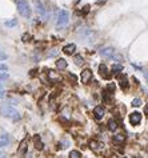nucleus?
I'll return each mask as SVG.
<instances>
[{
	"instance_id": "obj_1",
	"label": "nucleus",
	"mask_w": 148,
	"mask_h": 158,
	"mask_svg": "<svg viewBox=\"0 0 148 158\" xmlns=\"http://www.w3.org/2000/svg\"><path fill=\"white\" fill-rule=\"evenodd\" d=\"M0 113H1V116L10 117V118H13V120L20 118L19 112L16 110L13 106H11V105H8V104H3L1 106H0Z\"/></svg>"
},
{
	"instance_id": "obj_2",
	"label": "nucleus",
	"mask_w": 148,
	"mask_h": 158,
	"mask_svg": "<svg viewBox=\"0 0 148 158\" xmlns=\"http://www.w3.org/2000/svg\"><path fill=\"white\" fill-rule=\"evenodd\" d=\"M16 7H18V11L21 16L24 18H31V7L28 5V3L25 0H15Z\"/></svg>"
},
{
	"instance_id": "obj_3",
	"label": "nucleus",
	"mask_w": 148,
	"mask_h": 158,
	"mask_svg": "<svg viewBox=\"0 0 148 158\" xmlns=\"http://www.w3.org/2000/svg\"><path fill=\"white\" fill-rule=\"evenodd\" d=\"M68 21H70V13L65 10H60L58 13V19H56V27L61 29L68 24Z\"/></svg>"
},
{
	"instance_id": "obj_4",
	"label": "nucleus",
	"mask_w": 148,
	"mask_h": 158,
	"mask_svg": "<svg viewBox=\"0 0 148 158\" xmlns=\"http://www.w3.org/2000/svg\"><path fill=\"white\" fill-rule=\"evenodd\" d=\"M100 54L103 57H107V59H120V56L115 54V49L111 47H104L100 49Z\"/></svg>"
},
{
	"instance_id": "obj_5",
	"label": "nucleus",
	"mask_w": 148,
	"mask_h": 158,
	"mask_svg": "<svg viewBox=\"0 0 148 158\" xmlns=\"http://www.w3.org/2000/svg\"><path fill=\"white\" fill-rule=\"evenodd\" d=\"M33 4H35V8H36V11H38V13L44 18L45 13H47V10H45L44 4L41 3V0H33Z\"/></svg>"
},
{
	"instance_id": "obj_6",
	"label": "nucleus",
	"mask_w": 148,
	"mask_h": 158,
	"mask_svg": "<svg viewBox=\"0 0 148 158\" xmlns=\"http://www.w3.org/2000/svg\"><path fill=\"white\" fill-rule=\"evenodd\" d=\"M130 122L132 125H139L141 122V113L139 112H133V113L130 114Z\"/></svg>"
},
{
	"instance_id": "obj_7",
	"label": "nucleus",
	"mask_w": 148,
	"mask_h": 158,
	"mask_svg": "<svg viewBox=\"0 0 148 158\" xmlns=\"http://www.w3.org/2000/svg\"><path fill=\"white\" fill-rule=\"evenodd\" d=\"M80 79H81V82H84V84H87L88 81H91V79H92V71L91 69H84L81 72L80 74Z\"/></svg>"
},
{
	"instance_id": "obj_8",
	"label": "nucleus",
	"mask_w": 148,
	"mask_h": 158,
	"mask_svg": "<svg viewBox=\"0 0 148 158\" xmlns=\"http://www.w3.org/2000/svg\"><path fill=\"white\" fill-rule=\"evenodd\" d=\"M104 114H106V109L103 108V106H96L95 109H93V116L96 117L98 120H101L104 117Z\"/></svg>"
},
{
	"instance_id": "obj_9",
	"label": "nucleus",
	"mask_w": 148,
	"mask_h": 158,
	"mask_svg": "<svg viewBox=\"0 0 148 158\" xmlns=\"http://www.w3.org/2000/svg\"><path fill=\"white\" fill-rule=\"evenodd\" d=\"M27 148H28V145H27V140H23L21 141V143L19 145V149H18V156L19 157H23L25 153H27Z\"/></svg>"
},
{
	"instance_id": "obj_10",
	"label": "nucleus",
	"mask_w": 148,
	"mask_h": 158,
	"mask_svg": "<svg viewBox=\"0 0 148 158\" xmlns=\"http://www.w3.org/2000/svg\"><path fill=\"white\" fill-rule=\"evenodd\" d=\"M79 35H80L83 39H92L95 36V33L92 32L91 29H87V28H83V29L79 31Z\"/></svg>"
},
{
	"instance_id": "obj_11",
	"label": "nucleus",
	"mask_w": 148,
	"mask_h": 158,
	"mask_svg": "<svg viewBox=\"0 0 148 158\" xmlns=\"http://www.w3.org/2000/svg\"><path fill=\"white\" fill-rule=\"evenodd\" d=\"M75 51H76V45L75 44H67V45H64V48H63V52L65 54H73V53H75Z\"/></svg>"
},
{
	"instance_id": "obj_12",
	"label": "nucleus",
	"mask_w": 148,
	"mask_h": 158,
	"mask_svg": "<svg viewBox=\"0 0 148 158\" xmlns=\"http://www.w3.org/2000/svg\"><path fill=\"white\" fill-rule=\"evenodd\" d=\"M90 148L92 149L93 151H99V150H101V148H103V143L99 142V141H91Z\"/></svg>"
},
{
	"instance_id": "obj_13",
	"label": "nucleus",
	"mask_w": 148,
	"mask_h": 158,
	"mask_svg": "<svg viewBox=\"0 0 148 158\" xmlns=\"http://www.w3.org/2000/svg\"><path fill=\"white\" fill-rule=\"evenodd\" d=\"M99 73L103 76V79H110V73H108V69L104 64L99 65Z\"/></svg>"
},
{
	"instance_id": "obj_14",
	"label": "nucleus",
	"mask_w": 148,
	"mask_h": 158,
	"mask_svg": "<svg viewBox=\"0 0 148 158\" xmlns=\"http://www.w3.org/2000/svg\"><path fill=\"white\" fill-rule=\"evenodd\" d=\"M33 143H35V148L38 149V150H41L43 149V142H41V138L39 134H35V136H33Z\"/></svg>"
},
{
	"instance_id": "obj_15",
	"label": "nucleus",
	"mask_w": 148,
	"mask_h": 158,
	"mask_svg": "<svg viewBox=\"0 0 148 158\" xmlns=\"http://www.w3.org/2000/svg\"><path fill=\"white\" fill-rule=\"evenodd\" d=\"M119 85H120L121 89H127L128 88V79L127 76H119Z\"/></svg>"
},
{
	"instance_id": "obj_16",
	"label": "nucleus",
	"mask_w": 148,
	"mask_h": 158,
	"mask_svg": "<svg viewBox=\"0 0 148 158\" xmlns=\"http://www.w3.org/2000/svg\"><path fill=\"white\" fill-rule=\"evenodd\" d=\"M4 25L7 28H15L16 25H18V19L16 18H12V19H10V20H5L4 21Z\"/></svg>"
},
{
	"instance_id": "obj_17",
	"label": "nucleus",
	"mask_w": 148,
	"mask_h": 158,
	"mask_svg": "<svg viewBox=\"0 0 148 158\" xmlns=\"http://www.w3.org/2000/svg\"><path fill=\"white\" fill-rule=\"evenodd\" d=\"M67 61H65L64 59H59L58 61H56V68H58L59 71H64V69H67Z\"/></svg>"
},
{
	"instance_id": "obj_18",
	"label": "nucleus",
	"mask_w": 148,
	"mask_h": 158,
	"mask_svg": "<svg viewBox=\"0 0 148 158\" xmlns=\"http://www.w3.org/2000/svg\"><path fill=\"white\" fill-rule=\"evenodd\" d=\"M8 143H10V137H8V134H1V136H0V148L7 146Z\"/></svg>"
},
{
	"instance_id": "obj_19",
	"label": "nucleus",
	"mask_w": 148,
	"mask_h": 158,
	"mask_svg": "<svg viewBox=\"0 0 148 158\" xmlns=\"http://www.w3.org/2000/svg\"><path fill=\"white\" fill-rule=\"evenodd\" d=\"M124 140H126L124 134H115V136H113V142L115 143H123Z\"/></svg>"
},
{
	"instance_id": "obj_20",
	"label": "nucleus",
	"mask_w": 148,
	"mask_h": 158,
	"mask_svg": "<svg viewBox=\"0 0 148 158\" xmlns=\"http://www.w3.org/2000/svg\"><path fill=\"white\" fill-rule=\"evenodd\" d=\"M108 130H111V132H115L116 129H118V122L115 121V120H110L108 121Z\"/></svg>"
},
{
	"instance_id": "obj_21",
	"label": "nucleus",
	"mask_w": 148,
	"mask_h": 158,
	"mask_svg": "<svg viewBox=\"0 0 148 158\" xmlns=\"http://www.w3.org/2000/svg\"><path fill=\"white\" fill-rule=\"evenodd\" d=\"M121 71H123V65H120V64L112 65V73H120Z\"/></svg>"
},
{
	"instance_id": "obj_22",
	"label": "nucleus",
	"mask_w": 148,
	"mask_h": 158,
	"mask_svg": "<svg viewBox=\"0 0 148 158\" xmlns=\"http://www.w3.org/2000/svg\"><path fill=\"white\" fill-rule=\"evenodd\" d=\"M73 60H75V64H76V65H81V64L84 62V60H83V57H81V54H76Z\"/></svg>"
},
{
	"instance_id": "obj_23",
	"label": "nucleus",
	"mask_w": 148,
	"mask_h": 158,
	"mask_svg": "<svg viewBox=\"0 0 148 158\" xmlns=\"http://www.w3.org/2000/svg\"><path fill=\"white\" fill-rule=\"evenodd\" d=\"M70 158H81L80 151H78V150H71V153H70Z\"/></svg>"
},
{
	"instance_id": "obj_24",
	"label": "nucleus",
	"mask_w": 148,
	"mask_h": 158,
	"mask_svg": "<svg viewBox=\"0 0 148 158\" xmlns=\"http://www.w3.org/2000/svg\"><path fill=\"white\" fill-rule=\"evenodd\" d=\"M141 105V100L140 98H133L132 100V106H135V108H138V106Z\"/></svg>"
},
{
	"instance_id": "obj_25",
	"label": "nucleus",
	"mask_w": 148,
	"mask_h": 158,
	"mask_svg": "<svg viewBox=\"0 0 148 158\" xmlns=\"http://www.w3.org/2000/svg\"><path fill=\"white\" fill-rule=\"evenodd\" d=\"M50 77L53 80V81H56V80H59V77L56 76V74H55V72H52V71H50Z\"/></svg>"
},
{
	"instance_id": "obj_26",
	"label": "nucleus",
	"mask_w": 148,
	"mask_h": 158,
	"mask_svg": "<svg viewBox=\"0 0 148 158\" xmlns=\"http://www.w3.org/2000/svg\"><path fill=\"white\" fill-rule=\"evenodd\" d=\"M107 90H110V93H113V90H115V85L113 84H110L107 87Z\"/></svg>"
},
{
	"instance_id": "obj_27",
	"label": "nucleus",
	"mask_w": 148,
	"mask_h": 158,
	"mask_svg": "<svg viewBox=\"0 0 148 158\" xmlns=\"http://www.w3.org/2000/svg\"><path fill=\"white\" fill-rule=\"evenodd\" d=\"M0 60H7V53H4L3 51H0Z\"/></svg>"
},
{
	"instance_id": "obj_28",
	"label": "nucleus",
	"mask_w": 148,
	"mask_h": 158,
	"mask_svg": "<svg viewBox=\"0 0 148 158\" xmlns=\"http://www.w3.org/2000/svg\"><path fill=\"white\" fill-rule=\"evenodd\" d=\"M56 54H58V49H53L52 52L48 54V56H50V57H53V56H56Z\"/></svg>"
},
{
	"instance_id": "obj_29",
	"label": "nucleus",
	"mask_w": 148,
	"mask_h": 158,
	"mask_svg": "<svg viewBox=\"0 0 148 158\" xmlns=\"http://www.w3.org/2000/svg\"><path fill=\"white\" fill-rule=\"evenodd\" d=\"M8 77V73H0V80H4Z\"/></svg>"
},
{
	"instance_id": "obj_30",
	"label": "nucleus",
	"mask_w": 148,
	"mask_h": 158,
	"mask_svg": "<svg viewBox=\"0 0 148 158\" xmlns=\"http://www.w3.org/2000/svg\"><path fill=\"white\" fill-rule=\"evenodd\" d=\"M8 68H7V65L5 64H0V71H7Z\"/></svg>"
},
{
	"instance_id": "obj_31",
	"label": "nucleus",
	"mask_w": 148,
	"mask_h": 158,
	"mask_svg": "<svg viewBox=\"0 0 148 158\" xmlns=\"http://www.w3.org/2000/svg\"><path fill=\"white\" fill-rule=\"evenodd\" d=\"M4 90H1V89H0V98H3V97H4Z\"/></svg>"
},
{
	"instance_id": "obj_32",
	"label": "nucleus",
	"mask_w": 148,
	"mask_h": 158,
	"mask_svg": "<svg viewBox=\"0 0 148 158\" xmlns=\"http://www.w3.org/2000/svg\"><path fill=\"white\" fill-rule=\"evenodd\" d=\"M144 74H146V77H147V79H148V72H147V71L144 72Z\"/></svg>"
},
{
	"instance_id": "obj_33",
	"label": "nucleus",
	"mask_w": 148,
	"mask_h": 158,
	"mask_svg": "<svg viewBox=\"0 0 148 158\" xmlns=\"http://www.w3.org/2000/svg\"><path fill=\"white\" fill-rule=\"evenodd\" d=\"M144 112H146V114L148 116V108H146V110H144Z\"/></svg>"
}]
</instances>
